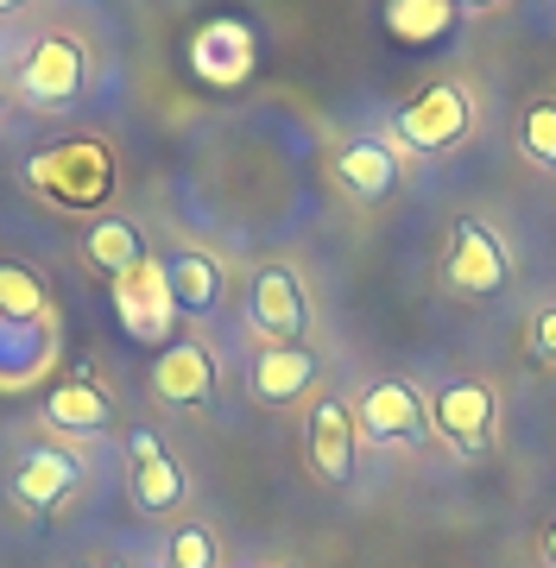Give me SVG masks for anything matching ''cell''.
Instances as JSON below:
<instances>
[{
    "instance_id": "1",
    "label": "cell",
    "mask_w": 556,
    "mask_h": 568,
    "mask_svg": "<svg viewBox=\"0 0 556 568\" xmlns=\"http://www.w3.org/2000/svg\"><path fill=\"white\" fill-rule=\"evenodd\" d=\"M26 183L39 190L44 203L83 209L89 215V209H102L114 196V159H108L102 140H63L26 164Z\"/></svg>"
},
{
    "instance_id": "2",
    "label": "cell",
    "mask_w": 556,
    "mask_h": 568,
    "mask_svg": "<svg viewBox=\"0 0 556 568\" xmlns=\"http://www.w3.org/2000/svg\"><path fill=\"white\" fill-rule=\"evenodd\" d=\"M114 316H121L127 342H145L165 354L171 328H178V297H171V265L165 260H145L133 272L114 278Z\"/></svg>"
},
{
    "instance_id": "3",
    "label": "cell",
    "mask_w": 556,
    "mask_h": 568,
    "mask_svg": "<svg viewBox=\"0 0 556 568\" xmlns=\"http://www.w3.org/2000/svg\"><path fill=\"white\" fill-rule=\"evenodd\" d=\"M506 278H513V260H506L499 234H494L487 222L462 215V222L449 227V260H443V284H449L455 297H499V291H506Z\"/></svg>"
},
{
    "instance_id": "4",
    "label": "cell",
    "mask_w": 556,
    "mask_h": 568,
    "mask_svg": "<svg viewBox=\"0 0 556 568\" xmlns=\"http://www.w3.org/2000/svg\"><path fill=\"white\" fill-rule=\"evenodd\" d=\"M468 121H474L468 89L462 82H431L424 95H412V102L398 108L392 133L412 145V152H449V145L468 140Z\"/></svg>"
},
{
    "instance_id": "5",
    "label": "cell",
    "mask_w": 556,
    "mask_h": 568,
    "mask_svg": "<svg viewBox=\"0 0 556 568\" xmlns=\"http://www.w3.org/2000/svg\"><path fill=\"white\" fill-rule=\"evenodd\" d=\"M83 82H89V58H83V44L70 39V32H44V39L20 58V95L32 108L77 102Z\"/></svg>"
},
{
    "instance_id": "6",
    "label": "cell",
    "mask_w": 556,
    "mask_h": 568,
    "mask_svg": "<svg viewBox=\"0 0 556 568\" xmlns=\"http://www.w3.org/2000/svg\"><path fill=\"white\" fill-rule=\"evenodd\" d=\"M247 323L260 328L272 347H291L310 328L304 278H297L291 265H260V272L247 278Z\"/></svg>"
},
{
    "instance_id": "7",
    "label": "cell",
    "mask_w": 556,
    "mask_h": 568,
    "mask_svg": "<svg viewBox=\"0 0 556 568\" xmlns=\"http://www.w3.org/2000/svg\"><path fill=\"white\" fill-rule=\"evenodd\" d=\"M354 429L373 436V443H417V436L431 429V405H424L417 386H405V379H373V386H361V398H354Z\"/></svg>"
},
{
    "instance_id": "8",
    "label": "cell",
    "mask_w": 556,
    "mask_h": 568,
    "mask_svg": "<svg viewBox=\"0 0 556 568\" xmlns=\"http://www.w3.org/2000/svg\"><path fill=\"white\" fill-rule=\"evenodd\" d=\"M431 429L449 448H462V455L487 448V436H494V386H481V379H455V386H443L436 392V405H431Z\"/></svg>"
},
{
    "instance_id": "9",
    "label": "cell",
    "mask_w": 556,
    "mask_h": 568,
    "mask_svg": "<svg viewBox=\"0 0 556 568\" xmlns=\"http://www.w3.org/2000/svg\"><path fill=\"white\" fill-rule=\"evenodd\" d=\"M310 467H316V480H330V487H348L354 480V443H361V429H354V405L342 398H316L310 405Z\"/></svg>"
},
{
    "instance_id": "10",
    "label": "cell",
    "mask_w": 556,
    "mask_h": 568,
    "mask_svg": "<svg viewBox=\"0 0 556 568\" xmlns=\"http://www.w3.org/2000/svg\"><path fill=\"white\" fill-rule=\"evenodd\" d=\"M398 178H405V164H398V152L380 133H361V140H348L335 152V183L348 190L354 203H386L398 190Z\"/></svg>"
},
{
    "instance_id": "11",
    "label": "cell",
    "mask_w": 556,
    "mask_h": 568,
    "mask_svg": "<svg viewBox=\"0 0 556 568\" xmlns=\"http://www.w3.org/2000/svg\"><path fill=\"white\" fill-rule=\"evenodd\" d=\"M316 373H323V361L310 354V347H260L247 361V392L260 398V405H297L310 386H316Z\"/></svg>"
},
{
    "instance_id": "12",
    "label": "cell",
    "mask_w": 556,
    "mask_h": 568,
    "mask_svg": "<svg viewBox=\"0 0 556 568\" xmlns=\"http://www.w3.org/2000/svg\"><path fill=\"white\" fill-rule=\"evenodd\" d=\"M152 392L178 410H196L209 405V392H215V354L203 342H171L159 361H152Z\"/></svg>"
},
{
    "instance_id": "13",
    "label": "cell",
    "mask_w": 556,
    "mask_h": 568,
    "mask_svg": "<svg viewBox=\"0 0 556 568\" xmlns=\"http://www.w3.org/2000/svg\"><path fill=\"white\" fill-rule=\"evenodd\" d=\"M77 487H83V462L58 443L32 448V455L13 467V493H20V506H32V511H58Z\"/></svg>"
},
{
    "instance_id": "14",
    "label": "cell",
    "mask_w": 556,
    "mask_h": 568,
    "mask_svg": "<svg viewBox=\"0 0 556 568\" xmlns=\"http://www.w3.org/2000/svg\"><path fill=\"white\" fill-rule=\"evenodd\" d=\"M127 448H133V499H140V511H171L190 493L184 467L159 448V436H152V429H133V436H127Z\"/></svg>"
},
{
    "instance_id": "15",
    "label": "cell",
    "mask_w": 556,
    "mask_h": 568,
    "mask_svg": "<svg viewBox=\"0 0 556 568\" xmlns=\"http://www.w3.org/2000/svg\"><path fill=\"white\" fill-rule=\"evenodd\" d=\"M44 424L63 429V436H102V429H114V405L89 379H58L44 392Z\"/></svg>"
},
{
    "instance_id": "16",
    "label": "cell",
    "mask_w": 556,
    "mask_h": 568,
    "mask_svg": "<svg viewBox=\"0 0 556 568\" xmlns=\"http://www.w3.org/2000/svg\"><path fill=\"white\" fill-rule=\"evenodd\" d=\"M51 366V328L0 316V392H26Z\"/></svg>"
},
{
    "instance_id": "17",
    "label": "cell",
    "mask_w": 556,
    "mask_h": 568,
    "mask_svg": "<svg viewBox=\"0 0 556 568\" xmlns=\"http://www.w3.org/2000/svg\"><path fill=\"white\" fill-rule=\"evenodd\" d=\"M455 20H462L455 0H386L380 7V26L398 44H443L455 39Z\"/></svg>"
},
{
    "instance_id": "18",
    "label": "cell",
    "mask_w": 556,
    "mask_h": 568,
    "mask_svg": "<svg viewBox=\"0 0 556 568\" xmlns=\"http://www.w3.org/2000/svg\"><path fill=\"white\" fill-rule=\"evenodd\" d=\"M89 265H102L108 278H121V272H133V265L152 260V246H145L140 222H127V215H102V222L89 227Z\"/></svg>"
},
{
    "instance_id": "19",
    "label": "cell",
    "mask_w": 556,
    "mask_h": 568,
    "mask_svg": "<svg viewBox=\"0 0 556 568\" xmlns=\"http://www.w3.org/2000/svg\"><path fill=\"white\" fill-rule=\"evenodd\" d=\"M171 265V297L184 316H209V310L222 304V265L209 260V253H178Z\"/></svg>"
},
{
    "instance_id": "20",
    "label": "cell",
    "mask_w": 556,
    "mask_h": 568,
    "mask_svg": "<svg viewBox=\"0 0 556 568\" xmlns=\"http://www.w3.org/2000/svg\"><path fill=\"white\" fill-rule=\"evenodd\" d=\"M518 152L537 171H556V95H544V102H532L518 114Z\"/></svg>"
},
{
    "instance_id": "21",
    "label": "cell",
    "mask_w": 556,
    "mask_h": 568,
    "mask_svg": "<svg viewBox=\"0 0 556 568\" xmlns=\"http://www.w3.org/2000/svg\"><path fill=\"white\" fill-rule=\"evenodd\" d=\"M0 316H20V323H44V278L26 265L0 260Z\"/></svg>"
},
{
    "instance_id": "22",
    "label": "cell",
    "mask_w": 556,
    "mask_h": 568,
    "mask_svg": "<svg viewBox=\"0 0 556 568\" xmlns=\"http://www.w3.org/2000/svg\"><path fill=\"white\" fill-rule=\"evenodd\" d=\"M165 568H215V537L203 525H184L171 537V562Z\"/></svg>"
},
{
    "instance_id": "23",
    "label": "cell",
    "mask_w": 556,
    "mask_h": 568,
    "mask_svg": "<svg viewBox=\"0 0 556 568\" xmlns=\"http://www.w3.org/2000/svg\"><path fill=\"white\" fill-rule=\"evenodd\" d=\"M525 342H532L537 361H556V304L537 310V323H532V335H525Z\"/></svg>"
},
{
    "instance_id": "24",
    "label": "cell",
    "mask_w": 556,
    "mask_h": 568,
    "mask_svg": "<svg viewBox=\"0 0 556 568\" xmlns=\"http://www.w3.org/2000/svg\"><path fill=\"white\" fill-rule=\"evenodd\" d=\"M455 7H462V13H481V7H499V0H455Z\"/></svg>"
},
{
    "instance_id": "25",
    "label": "cell",
    "mask_w": 556,
    "mask_h": 568,
    "mask_svg": "<svg viewBox=\"0 0 556 568\" xmlns=\"http://www.w3.org/2000/svg\"><path fill=\"white\" fill-rule=\"evenodd\" d=\"M544 556H550V568H556V525L544 530Z\"/></svg>"
},
{
    "instance_id": "26",
    "label": "cell",
    "mask_w": 556,
    "mask_h": 568,
    "mask_svg": "<svg viewBox=\"0 0 556 568\" xmlns=\"http://www.w3.org/2000/svg\"><path fill=\"white\" fill-rule=\"evenodd\" d=\"M13 7H26V0H0V13H13Z\"/></svg>"
},
{
    "instance_id": "27",
    "label": "cell",
    "mask_w": 556,
    "mask_h": 568,
    "mask_svg": "<svg viewBox=\"0 0 556 568\" xmlns=\"http://www.w3.org/2000/svg\"><path fill=\"white\" fill-rule=\"evenodd\" d=\"M0 114H7V95H0Z\"/></svg>"
}]
</instances>
